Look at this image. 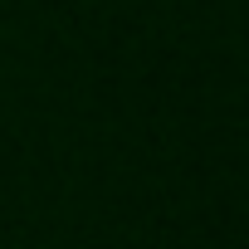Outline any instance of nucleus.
Here are the masks:
<instances>
[]
</instances>
